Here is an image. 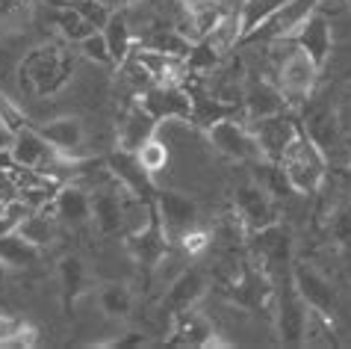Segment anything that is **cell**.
I'll use <instances>...</instances> for the list:
<instances>
[{
  "label": "cell",
  "instance_id": "6da1fadb",
  "mask_svg": "<svg viewBox=\"0 0 351 349\" xmlns=\"http://www.w3.org/2000/svg\"><path fill=\"white\" fill-rule=\"evenodd\" d=\"M77 56L62 42H42L18 63V86L36 101L53 98L74 80Z\"/></svg>",
  "mask_w": 351,
  "mask_h": 349
},
{
  "label": "cell",
  "instance_id": "7a4b0ae2",
  "mask_svg": "<svg viewBox=\"0 0 351 349\" xmlns=\"http://www.w3.org/2000/svg\"><path fill=\"white\" fill-rule=\"evenodd\" d=\"M278 166L287 178V187L298 196H313L328 178V157L322 151V142L310 137L307 128H301L298 137L287 145Z\"/></svg>",
  "mask_w": 351,
  "mask_h": 349
},
{
  "label": "cell",
  "instance_id": "3957f363",
  "mask_svg": "<svg viewBox=\"0 0 351 349\" xmlns=\"http://www.w3.org/2000/svg\"><path fill=\"white\" fill-rule=\"evenodd\" d=\"M280 42H284L287 54L280 56V63H278V89L284 92V98H287L289 106H298V104H304L310 95H313L322 69L310 60L304 51H301L298 45H292L289 38H280Z\"/></svg>",
  "mask_w": 351,
  "mask_h": 349
},
{
  "label": "cell",
  "instance_id": "277c9868",
  "mask_svg": "<svg viewBox=\"0 0 351 349\" xmlns=\"http://www.w3.org/2000/svg\"><path fill=\"white\" fill-rule=\"evenodd\" d=\"M233 210H237V219L248 237L280 222L278 201L260 181H248L237 187V192H233Z\"/></svg>",
  "mask_w": 351,
  "mask_h": 349
},
{
  "label": "cell",
  "instance_id": "5b68a950",
  "mask_svg": "<svg viewBox=\"0 0 351 349\" xmlns=\"http://www.w3.org/2000/svg\"><path fill=\"white\" fill-rule=\"evenodd\" d=\"M124 246H128V255L145 269V273H157L160 264L169 258L171 240H169V234H165L162 219H160L157 207H154V201H151L148 222H145L142 228L130 231V234H124Z\"/></svg>",
  "mask_w": 351,
  "mask_h": 349
},
{
  "label": "cell",
  "instance_id": "8992f818",
  "mask_svg": "<svg viewBox=\"0 0 351 349\" xmlns=\"http://www.w3.org/2000/svg\"><path fill=\"white\" fill-rule=\"evenodd\" d=\"M275 287V302H271V319H275L278 337L287 346H301L304 337V317H307V305L301 302V296L292 287V278L284 275L278 281H271Z\"/></svg>",
  "mask_w": 351,
  "mask_h": 349
},
{
  "label": "cell",
  "instance_id": "52a82bcc",
  "mask_svg": "<svg viewBox=\"0 0 351 349\" xmlns=\"http://www.w3.org/2000/svg\"><path fill=\"white\" fill-rule=\"evenodd\" d=\"M304 128L289 110H280L275 115H263V119H248V131L254 133L260 145V154L266 163H280L287 145L298 137V131Z\"/></svg>",
  "mask_w": 351,
  "mask_h": 349
},
{
  "label": "cell",
  "instance_id": "ba28073f",
  "mask_svg": "<svg viewBox=\"0 0 351 349\" xmlns=\"http://www.w3.org/2000/svg\"><path fill=\"white\" fill-rule=\"evenodd\" d=\"M171 346H186V349H228L230 344L221 341L213 319L195 308L171 314V332H169Z\"/></svg>",
  "mask_w": 351,
  "mask_h": 349
},
{
  "label": "cell",
  "instance_id": "9c48e42d",
  "mask_svg": "<svg viewBox=\"0 0 351 349\" xmlns=\"http://www.w3.org/2000/svg\"><path fill=\"white\" fill-rule=\"evenodd\" d=\"M207 139L213 142L221 157L228 160H237V163H263V154H260V145L254 139V133L248 131V124H242L237 119H219L207 128Z\"/></svg>",
  "mask_w": 351,
  "mask_h": 349
},
{
  "label": "cell",
  "instance_id": "30bf717a",
  "mask_svg": "<svg viewBox=\"0 0 351 349\" xmlns=\"http://www.w3.org/2000/svg\"><path fill=\"white\" fill-rule=\"evenodd\" d=\"M145 110L154 115V122H192V95L180 83H154L139 98Z\"/></svg>",
  "mask_w": 351,
  "mask_h": 349
},
{
  "label": "cell",
  "instance_id": "8fae6325",
  "mask_svg": "<svg viewBox=\"0 0 351 349\" xmlns=\"http://www.w3.org/2000/svg\"><path fill=\"white\" fill-rule=\"evenodd\" d=\"M289 278H292L295 293L301 296V302L307 308H316V311H325V314L337 311V290L313 264H304V260L292 258Z\"/></svg>",
  "mask_w": 351,
  "mask_h": 349
},
{
  "label": "cell",
  "instance_id": "7c38bea8",
  "mask_svg": "<svg viewBox=\"0 0 351 349\" xmlns=\"http://www.w3.org/2000/svg\"><path fill=\"white\" fill-rule=\"evenodd\" d=\"M154 207H157L160 219H162V228H165V234H169L171 243H178L183 231L198 225V201L183 196V192H178V190H157Z\"/></svg>",
  "mask_w": 351,
  "mask_h": 349
},
{
  "label": "cell",
  "instance_id": "4fadbf2b",
  "mask_svg": "<svg viewBox=\"0 0 351 349\" xmlns=\"http://www.w3.org/2000/svg\"><path fill=\"white\" fill-rule=\"evenodd\" d=\"M289 42L298 45L319 69H325L328 60H330V51H334V30H330L328 18L322 15L319 9H313V12L295 27V33L289 36Z\"/></svg>",
  "mask_w": 351,
  "mask_h": 349
},
{
  "label": "cell",
  "instance_id": "5bb4252c",
  "mask_svg": "<svg viewBox=\"0 0 351 349\" xmlns=\"http://www.w3.org/2000/svg\"><path fill=\"white\" fill-rule=\"evenodd\" d=\"M106 172H110L112 178L119 181L121 190H128L130 196H136V199L154 201V196H157L154 178L139 166V160H136L133 151L115 148V154H110V160H106Z\"/></svg>",
  "mask_w": 351,
  "mask_h": 349
},
{
  "label": "cell",
  "instance_id": "9a60e30c",
  "mask_svg": "<svg viewBox=\"0 0 351 349\" xmlns=\"http://www.w3.org/2000/svg\"><path fill=\"white\" fill-rule=\"evenodd\" d=\"M56 278H60V299H62L65 314H74V305L95 287L89 267H86V260L80 255H65L60 260V267H56Z\"/></svg>",
  "mask_w": 351,
  "mask_h": 349
},
{
  "label": "cell",
  "instance_id": "2e32d148",
  "mask_svg": "<svg viewBox=\"0 0 351 349\" xmlns=\"http://www.w3.org/2000/svg\"><path fill=\"white\" fill-rule=\"evenodd\" d=\"M47 210L68 228H83L92 222V192L77 187V183H60Z\"/></svg>",
  "mask_w": 351,
  "mask_h": 349
},
{
  "label": "cell",
  "instance_id": "e0dca14e",
  "mask_svg": "<svg viewBox=\"0 0 351 349\" xmlns=\"http://www.w3.org/2000/svg\"><path fill=\"white\" fill-rule=\"evenodd\" d=\"M207 290H210L207 275H204L198 267H189L169 284V290H165V296H162V308L169 311V317L178 311H186V308H195L207 296Z\"/></svg>",
  "mask_w": 351,
  "mask_h": 349
},
{
  "label": "cell",
  "instance_id": "ac0fdd59",
  "mask_svg": "<svg viewBox=\"0 0 351 349\" xmlns=\"http://www.w3.org/2000/svg\"><path fill=\"white\" fill-rule=\"evenodd\" d=\"M130 56L151 74L154 83H180V77L189 74L186 56H174V54L157 51V47H148V45H136Z\"/></svg>",
  "mask_w": 351,
  "mask_h": 349
},
{
  "label": "cell",
  "instance_id": "d6986e66",
  "mask_svg": "<svg viewBox=\"0 0 351 349\" xmlns=\"http://www.w3.org/2000/svg\"><path fill=\"white\" fill-rule=\"evenodd\" d=\"M180 3H183V24L178 30L186 36L189 42H198L201 36H207L213 27L228 15L221 0H180Z\"/></svg>",
  "mask_w": 351,
  "mask_h": 349
},
{
  "label": "cell",
  "instance_id": "ffe728a7",
  "mask_svg": "<svg viewBox=\"0 0 351 349\" xmlns=\"http://www.w3.org/2000/svg\"><path fill=\"white\" fill-rule=\"evenodd\" d=\"M38 133H42V137L51 142L60 154L80 160V148H83V142H86L83 119H77V115H60V119L47 122L45 128H38Z\"/></svg>",
  "mask_w": 351,
  "mask_h": 349
},
{
  "label": "cell",
  "instance_id": "44dd1931",
  "mask_svg": "<svg viewBox=\"0 0 351 349\" xmlns=\"http://www.w3.org/2000/svg\"><path fill=\"white\" fill-rule=\"evenodd\" d=\"M160 124L154 122V115L145 110V106L139 101H133V106L128 113H124V119L119 124V133H115V142H119V148L121 151H133L145 142V139H151L154 133H157Z\"/></svg>",
  "mask_w": 351,
  "mask_h": 349
},
{
  "label": "cell",
  "instance_id": "7402d4cb",
  "mask_svg": "<svg viewBox=\"0 0 351 349\" xmlns=\"http://www.w3.org/2000/svg\"><path fill=\"white\" fill-rule=\"evenodd\" d=\"M242 104H245V119H263V115L289 110L278 83H269V80H251L245 86V92H242Z\"/></svg>",
  "mask_w": 351,
  "mask_h": 349
},
{
  "label": "cell",
  "instance_id": "603a6c76",
  "mask_svg": "<svg viewBox=\"0 0 351 349\" xmlns=\"http://www.w3.org/2000/svg\"><path fill=\"white\" fill-rule=\"evenodd\" d=\"M313 9H319V0H287V3L269 18V24L263 27V30H257L254 36H269L271 42H275V38H289L295 33V27L304 21Z\"/></svg>",
  "mask_w": 351,
  "mask_h": 349
},
{
  "label": "cell",
  "instance_id": "cb8c5ba5",
  "mask_svg": "<svg viewBox=\"0 0 351 349\" xmlns=\"http://www.w3.org/2000/svg\"><path fill=\"white\" fill-rule=\"evenodd\" d=\"M12 231L15 234H21L27 243H33L36 249H47V246L56 243L60 219H56L51 210H30V213H24L21 222H18Z\"/></svg>",
  "mask_w": 351,
  "mask_h": 349
},
{
  "label": "cell",
  "instance_id": "d4e9b609",
  "mask_svg": "<svg viewBox=\"0 0 351 349\" xmlns=\"http://www.w3.org/2000/svg\"><path fill=\"white\" fill-rule=\"evenodd\" d=\"M133 305H136V296L130 284H124V281H104L97 287V308L104 311L106 319L124 323V319H130Z\"/></svg>",
  "mask_w": 351,
  "mask_h": 349
},
{
  "label": "cell",
  "instance_id": "484cf974",
  "mask_svg": "<svg viewBox=\"0 0 351 349\" xmlns=\"http://www.w3.org/2000/svg\"><path fill=\"white\" fill-rule=\"evenodd\" d=\"M101 33L106 38V47H110V56H112V69H119V65L128 60L136 47V36L130 30V21L128 15H124V9L110 15V21L101 27Z\"/></svg>",
  "mask_w": 351,
  "mask_h": 349
},
{
  "label": "cell",
  "instance_id": "4316f807",
  "mask_svg": "<svg viewBox=\"0 0 351 349\" xmlns=\"http://www.w3.org/2000/svg\"><path fill=\"white\" fill-rule=\"evenodd\" d=\"M287 0H242L239 3V42H248L251 36L257 30L269 24V18L278 12L280 6H284Z\"/></svg>",
  "mask_w": 351,
  "mask_h": 349
},
{
  "label": "cell",
  "instance_id": "83f0119b",
  "mask_svg": "<svg viewBox=\"0 0 351 349\" xmlns=\"http://www.w3.org/2000/svg\"><path fill=\"white\" fill-rule=\"evenodd\" d=\"M51 24L56 27V33H60L65 42H71V45L83 42L89 33H95V27L86 21V18L77 12L71 3H62V0H56L53 9H51Z\"/></svg>",
  "mask_w": 351,
  "mask_h": 349
},
{
  "label": "cell",
  "instance_id": "f1b7e54d",
  "mask_svg": "<svg viewBox=\"0 0 351 349\" xmlns=\"http://www.w3.org/2000/svg\"><path fill=\"white\" fill-rule=\"evenodd\" d=\"M38 251L42 249L27 243V240L21 234H15V231L0 234V264L6 269H30L38 260Z\"/></svg>",
  "mask_w": 351,
  "mask_h": 349
},
{
  "label": "cell",
  "instance_id": "f546056e",
  "mask_svg": "<svg viewBox=\"0 0 351 349\" xmlns=\"http://www.w3.org/2000/svg\"><path fill=\"white\" fill-rule=\"evenodd\" d=\"M301 344H307V346H330L334 344V314L307 308L304 337H301Z\"/></svg>",
  "mask_w": 351,
  "mask_h": 349
},
{
  "label": "cell",
  "instance_id": "4dcf8cb0",
  "mask_svg": "<svg viewBox=\"0 0 351 349\" xmlns=\"http://www.w3.org/2000/svg\"><path fill=\"white\" fill-rule=\"evenodd\" d=\"M36 0H0V30L21 33L33 21Z\"/></svg>",
  "mask_w": 351,
  "mask_h": 349
},
{
  "label": "cell",
  "instance_id": "1f68e13d",
  "mask_svg": "<svg viewBox=\"0 0 351 349\" xmlns=\"http://www.w3.org/2000/svg\"><path fill=\"white\" fill-rule=\"evenodd\" d=\"M136 160H139V166L154 178V174H160L165 166H169L171 151H169V145H165L157 133H154L151 139H145L139 148H136Z\"/></svg>",
  "mask_w": 351,
  "mask_h": 349
},
{
  "label": "cell",
  "instance_id": "d6a6232c",
  "mask_svg": "<svg viewBox=\"0 0 351 349\" xmlns=\"http://www.w3.org/2000/svg\"><path fill=\"white\" fill-rule=\"evenodd\" d=\"M139 45H148V47H157V51H165V54H174V56H189V47L192 42L183 36L178 27H162V30L151 33L145 42Z\"/></svg>",
  "mask_w": 351,
  "mask_h": 349
},
{
  "label": "cell",
  "instance_id": "836d02e7",
  "mask_svg": "<svg viewBox=\"0 0 351 349\" xmlns=\"http://www.w3.org/2000/svg\"><path fill=\"white\" fill-rule=\"evenodd\" d=\"M328 231H330V240L339 249H351V201H343V205L330 213Z\"/></svg>",
  "mask_w": 351,
  "mask_h": 349
},
{
  "label": "cell",
  "instance_id": "e575fe53",
  "mask_svg": "<svg viewBox=\"0 0 351 349\" xmlns=\"http://www.w3.org/2000/svg\"><path fill=\"white\" fill-rule=\"evenodd\" d=\"M77 54L83 56V60H92L95 65H112V56H110V47H106V38L101 30H95L83 38V42H77Z\"/></svg>",
  "mask_w": 351,
  "mask_h": 349
},
{
  "label": "cell",
  "instance_id": "d590c367",
  "mask_svg": "<svg viewBox=\"0 0 351 349\" xmlns=\"http://www.w3.org/2000/svg\"><path fill=\"white\" fill-rule=\"evenodd\" d=\"M178 243H180V249L186 251L189 258H198V255H204V251L210 249V243H213V234H210L207 228H198V225H192L189 231H183Z\"/></svg>",
  "mask_w": 351,
  "mask_h": 349
},
{
  "label": "cell",
  "instance_id": "8d00e7d4",
  "mask_svg": "<svg viewBox=\"0 0 351 349\" xmlns=\"http://www.w3.org/2000/svg\"><path fill=\"white\" fill-rule=\"evenodd\" d=\"M71 6L77 9V12H80L83 18H86V21H89L92 27H95V30H101V27L106 24V21H110V9H106L104 3H101V0H71Z\"/></svg>",
  "mask_w": 351,
  "mask_h": 349
},
{
  "label": "cell",
  "instance_id": "74e56055",
  "mask_svg": "<svg viewBox=\"0 0 351 349\" xmlns=\"http://www.w3.org/2000/svg\"><path fill=\"white\" fill-rule=\"evenodd\" d=\"M0 119H3V124H6V128L12 131V133H15V131H21L24 124H27L24 113L18 110V106L12 104V98H6L3 92H0Z\"/></svg>",
  "mask_w": 351,
  "mask_h": 349
},
{
  "label": "cell",
  "instance_id": "f35d334b",
  "mask_svg": "<svg viewBox=\"0 0 351 349\" xmlns=\"http://www.w3.org/2000/svg\"><path fill=\"white\" fill-rule=\"evenodd\" d=\"M24 326V319L18 317H9V314H0V346H9L12 337L18 335V328Z\"/></svg>",
  "mask_w": 351,
  "mask_h": 349
},
{
  "label": "cell",
  "instance_id": "ab89813d",
  "mask_svg": "<svg viewBox=\"0 0 351 349\" xmlns=\"http://www.w3.org/2000/svg\"><path fill=\"white\" fill-rule=\"evenodd\" d=\"M38 344V328L36 326H30V323H24L21 328H18V335L12 337V349H30V346H36Z\"/></svg>",
  "mask_w": 351,
  "mask_h": 349
},
{
  "label": "cell",
  "instance_id": "60d3db41",
  "mask_svg": "<svg viewBox=\"0 0 351 349\" xmlns=\"http://www.w3.org/2000/svg\"><path fill=\"white\" fill-rule=\"evenodd\" d=\"M101 346H148V337H142L139 332H128L124 337H115V341H106Z\"/></svg>",
  "mask_w": 351,
  "mask_h": 349
},
{
  "label": "cell",
  "instance_id": "b9f144b4",
  "mask_svg": "<svg viewBox=\"0 0 351 349\" xmlns=\"http://www.w3.org/2000/svg\"><path fill=\"white\" fill-rule=\"evenodd\" d=\"M101 3L110 9V12H119V9H130L133 3H139V0H101Z\"/></svg>",
  "mask_w": 351,
  "mask_h": 349
},
{
  "label": "cell",
  "instance_id": "7bdbcfd3",
  "mask_svg": "<svg viewBox=\"0 0 351 349\" xmlns=\"http://www.w3.org/2000/svg\"><path fill=\"white\" fill-rule=\"evenodd\" d=\"M12 137H15V133L9 131V128H3V124H0V154H9V145H12Z\"/></svg>",
  "mask_w": 351,
  "mask_h": 349
},
{
  "label": "cell",
  "instance_id": "ee69618b",
  "mask_svg": "<svg viewBox=\"0 0 351 349\" xmlns=\"http://www.w3.org/2000/svg\"><path fill=\"white\" fill-rule=\"evenodd\" d=\"M3 278H6V267L0 264V287H3Z\"/></svg>",
  "mask_w": 351,
  "mask_h": 349
},
{
  "label": "cell",
  "instance_id": "f6af8a7d",
  "mask_svg": "<svg viewBox=\"0 0 351 349\" xmlns=\"http://www.w3.org/2000/svg\"><path fill=\"white\" fill-rule=\"evenodd\" d=\"M0 124H3V119H0ZM3 128H6V124H3Z\"/></svg>",
  "mask_w": 351,
  "mask_h": 349
},
{
  "label": "cell",
  "instance_id": "bcb514c9",
  "mask_svg": "<svg viewBox=\"0 0 351 349\" xmlns=\"http://www.w3.org/2000/svg\"><path fill=\"white\" fill-rule=\"evenodd\" d=\"M346 3H348V6H351V0H346Z\"/></svg>",
  "mask_w": 351,
  "mask_h": 349
}]
</instances>
